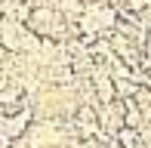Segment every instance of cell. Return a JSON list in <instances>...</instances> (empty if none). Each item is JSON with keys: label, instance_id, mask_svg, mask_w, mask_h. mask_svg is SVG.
Segmentation results:
<instances>
[{"label": "cell", "instance_id": "cell-1", "mask_svg": "<svg viewBox=\"0 0 151 148\" xmlns=\"http://www.w3.org/2000/svg\"><path fill=\"white\" fill-rule=\"evenodd\" d=\"M56 25H59V19H56V12H52V9H46V6H37V9H31L28 28L34 31V34L46 37V34H52V31H56Z\"/></svg>", "mask_w": 151, "mask_h": 148}, {"label": "cell", "instance_id": "cell-2", "mask_svg": "<svg viewBox=\"0 0 151 148\" xmlns=\"http://www.w3.org/2000/svg\"><path fill=\"white\" fill-rule=\"evenodd\" d=\"M28 120H31V108H28V105H25L16 117H3V136H12V139H16L19 133H25Z\"/></svg>", "mask_w": 151, "mask_h": 148}]
</instances>
